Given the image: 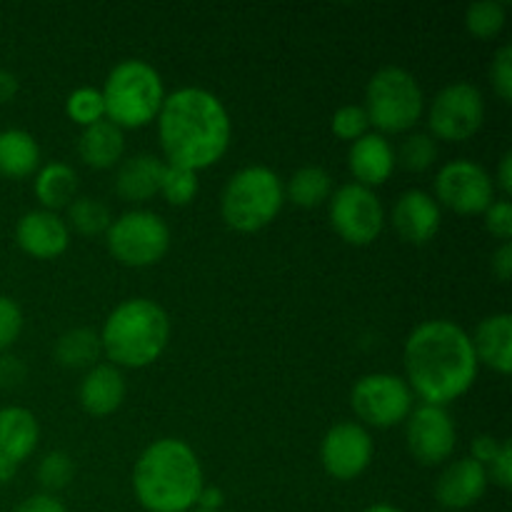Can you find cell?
Returning a JSON list of instances; mask_svg holds the SVG:
<instances>
[{
  "instance_id": "cell-1",
  "label": "cell",
  "mask_w": 512,
  "mask_h": 512,
  "mask_svg": "<svg viewBox=\"0 0 512 512\" xmlns=\"http://www.w3.org/2000/svg\"><path fill=\"white\" fill-rule=\"evenodd\" d=\"M408 388L425 405L445 408L473 388L478 378V358L470 335L450 320H428L410 333L403 350Z\"/></svg>"
},
{
  "instance_id": "cell-2",
  "label": "cell",
  "mask_w": 512,
  "mask_h": 512,
  "mask_svg": "<svg viewBox=\"0 0 512 512\" xmlns=\"http://www.w3.org/2000/svg\"><path fill=\"white\" fill-rule=\"evenodd\" d=\"M158 138L168 165L198 173L218 163L228 150V110L210 90L180 88L165 95L158 113Z\"/></svg>"
},
{
  "instance_id": "cell-3",
  "label": "cell",
  "mask_w": 512,
  "mask_h": 512,
  "mask_svg": "<svg viewBox=\"0 0 512 512\" xmlns=\"http://www.w3.org/2000/svg\"><path fill=\"white\" fill-rule=\"evenodd\" d=\"M133 490L148 512H190L203 490V468L188 443L155 440L133 468Z\"/></svg>"
},
{
  "instance_id": "cell-4",
  "label": "cell",
  "mask_w": 512,
  "mask_h": 512,
  "mask_svg": "<svg viewBox=\"0 0 512 512\" xmlns=\"http://www.w3.org/2000/svg\"><path fill=\"white\" fill-rule=\"evenodd\" d=\"M168 338V313L153 300L133 298L120 303L108 315L100 333V345L115 368H145L163 355Z\"/></svg>"
},
{
  "instance_id": "cell-5",
  "label": "cell",
  "mask_w": 512,
  "mask_h": 512,
  "mask_svg": "<svg viewBox=\"0 0 512 512\" xmlns=\"http://www.w3.org/2000/svg\"><path fill=\"white\" fill-rule=\"evenodd\" d=\"M103 93L105 120L123 128H143L158 118L165 100L163 78L145 60H123L110 70Z\"/></svg>"
},
{
  "instance_id": "cell-6",
  "label": "cell",
  "mask_w": 512,
  "mask_h": 512,
  "mask_svg": "<svg viewBox=\"0 0 512 512\" xmlns=\"http://www.w3.org/2000/svg\"><path fill=\"white\" fill-rule=\"evenodd\" d=\"M285 203V188L278 173L265 165L238 170L220 195V215L238 233H258L275 220Z\"/></svg>"
},
{
  "instance_id": "cell-7",
  "label": "cell",
  "mask_w": 512,
  "mask_h": 512,
  "mask_svg": "<svg viewBox=\"0 0 512 512\" xmlns=\"http://www.w3.org/2000/svg\"><path fill=\"white\" fill-rule=\"evenodd\" d=\"M363 108L380 133H405L423 115L425 95L413 73L388 65L370 78Z\"/></svg>"
},
{
  "instance_id": "cell-8",
  "label": "cell",
  "mask_w": 512,
  "mask_h": 512,
  "mask_svg": "<svg viewBox=\"0 0 512 512\" xmlns=\"http://www.w3.org/2000/svg\"><path fill=\"white\" fill-rule=\"evenodd\" d=\"M108 250L128 268H148L163 260L170 248V228L150 210H133L113 220L105 233Z\"/></svg>"
},
{
  "instance_id": "cell-9",
  "label": "cell",
  "mask_w": 512,
  "mask_h": 512,
  "mask_svg": "<svg viewBox=\"0 0 512 512\" xmlns=\"http://www.w3.org/2000/svg\"><path fill=\"white\" fill-rule=\"evenodd\" d=\"M350 405L363 423L373 428H393L408 420L413 410V390L398 375L373 373L353 385Z\"/></svg>"
},
{
  "instance_id": "cell-10",
  "label": "cell",
  "mask_w": 512,
  "mask_h": 512,
  "mask_svg": "<svg viewBox=\"0 0 512 512\" xmlns=\"http://www.w3.org/2000/svg\"><path fill=\"white\" fill-rule=\"evenodd\" d=\"M485 120V100L475 85L453 83L440 90L428 110V125L433 138L448 143H463L473 138Z\"/></svg>"
},
{
  "instance_id": "cell-11",
  "label": "cell",
  "mask_w": 512,
  "mask_h": 512,
  "mask_svg": "<svg viewBox=\"0 0 512 512\" xmlns=\"http://www.w3.org/2000/svg\"><path fill=\"white\" fill-rule=\"evenodd\" d=\"M333 230L350 245H370L385 225V210L378 195L358 183L338 188L330 200Z\"/></svg>"
},
{
  "instance_id": "cell-12",
  "label": "cell",
  "mask_w": 512,
  "mask_h": 512,
  "mask_svg": "<svg viewBox=\"0 0 512 512\" xmlns=\"http://www.w3.org/2000/svg\"><path fill=\"white\" fill-rule=\"evenodd\" d=\"M435 203L460 215H478L495 200V183L483 165L473 160H453L435 178Z\"/></svg>"
},
{
  "instance_id": "cell-13",
  "label": "cell",
  "mask_w": 512,
  "mask_h": 512,
  "mask_svg": "<svg viewBox=\"0 0 512 512\" xmlns=\"http://www.w3.org/2000/svg\"><path fill=\"white\" fill-rule=\"evenodd\" d=\"M405 438L413 460H418L420 465H440L453 455L458 430L448 410L423 403L420 408L410 410Z\"/></svg>"
},
{
  "instance_id": "cell-14",
  "label": "cell",
  "mask_w": 512,
  "mask_h": 512,
  "mask_svg": "<svg viewBox=\"0 0 512 512\" xmlns=\"http://www.w3.org/2000/svg\"><path fill=\"white\" fill-rule=\"evenodd\" d=\"M320 460L330 478L355 480L373 460V440L358 423H340L325 433L320 445Z\"/></svg>"
},
{
  "instance_id": "cell-15",
  "label": "cell",
  "mask_w": 512,
  "mask_h": 512,
  "mask_svg": "<svg viewBox=\"0 0 512 512\" xmlns=\"http://www.w3.org/2000/svg\"><path fill=\"white\" fill-rule=\"evenodd\" d=\"M40 428L30 410L10 405L0 408V485L8 483L23 460L38 448Z\"/></svg>"
},
{
  "instance_id": "cell-16",
  "label": "cell",
  "mask_w": 512,
  "mask_h": 512,
  "mask_svg": "<svg viewBox=\"0 0 512 512\" xmlns=\"http://www.w3.org/2000/svg\"><path fill=\"white\" fill-rule=\"evenodd\" d=\"M15 240L23 253L38 260H53L68 250L70 228L58 213L30 210L15 225Z\"/></svg>"
},
{
  "instance_id": "cell-17",
  "label": "cell",
  "mask_w": 512,
  "mask_h": 512,
  "mask_svg": "<svg viewBox=\"0 0 512 512\" xmlns=\"http://www.w3.org/2000/svg\"><path fill=\"white\" fill-rule=\"evenodd\" d=\"M488 473L473 458L450 463L435 483V500L445 510H465L478 503L488 490Z\"/></svg>"
},
{
  "instance_id": "cell-18",
  "label": "cell",
  "mask_w": 512,
  "mask_h": 512,
  "mask_svg": "<svg viewBox=\"0 0 512 512\" xmlns=\"http://www.w3.org/2000/svg\"><path fill=\"white\" fill-rule=\"evenodd\" d=\"M440 205L425 190H408L393 208V228L405 243L425 245L440 230Z\"/></svg>"
},
{
  "instance_id": "cell-19",
  "label": "cell",
  "mask_w": 512,
  "mask_h": 512,
  "mask_svg": "<svg viewBox=\"0 0 512 512\" xmlns=\"http://www.w3.org/2000/svg\"><path fill=\"white\" fill-rule=\"evenodd\" d=\"M348 168L355 183L373 190L383 185L395 168V150L380 133H368L350 145Z\"/></svg>"
},
{
  "instance_id": "cell-20",
  "label": "cell",
  "mask_w": 512,
  "mask_h": 512,
  "mask_svg": "<svg viewBox=\"0 0 512 512\" xmlns=\"http://www.w3.org/2000/svg\"><path fill=\"white\" fill-rule=\"evenodd\" d=\"M473 353L478 365H488L495 373L508 375L512 370V318L510 313L488 315L478 323L473 338Z\"/></svg>"
},
{
  "instance_id": "cell-21",
  "label": "cell",
  "mask_w": 512,
  "mask_h": 512,
  "mask_svg": "<svg viewBox=\"0 0 512 512\" xmlns=\"http://www.w3.org/2000/svg\"><path fill=\"white\" fill-rule=\"evenodd\" d=\"M125 400V378L115 365H95L80 383V405L95 418L115 413Z\"/></svg>"
},
{
  "instance_id": "cell-22",
  "label": "cell",
  "mask_w": 512,
  "mask_h": 512,
  "mask_svg": "<svg viewBox=\"0 0 512 512\" xmlns=\"http://www.w3.org/2000/svg\"><path fill=\"white\" fill-rule=\"evenodd\" d=\"M165 165L155 155L138 153L123 160L115 173V193L128 203H145L160 193V178Z\"/></svg>"
},
{
  "instance_id": "cell-23",
  "label": "cell",
  "mask_w": 512,
  "mask_h": 512,
  "mask_svg": "<svg viewBox=\"0 0 512 512\" xmlns=\"http://www.w3.org/2000/svg\"><path fill=\"white\" fill-rule=\"evenodd\" d=\"M78 150L85 165L95 170H108L123 160L125 135L110 120H98V123L83 128Z\"/></svg>"
},
{
  "instance_id": "cell-24",
  "label": "cell",
  "mask_w": 512,
  "mask_h": 512,
  "mask_svg": "<svg viewBox=\"0 0 512 512\" xmlns=\"http://www.w3.org/2000/svg\"><path fill=\"white\" fill-rule=\"evenodd\" d=\"M40 168V148L25 130L10 128L0 133V175L28 178Z\"/></svg>"
},
{
  "instance_id": "cell-25",
  "label": "cell",
  "mask_w": 512,
  "mask_h": 512,
  "mask_svg": "<svg viewBox=\"0 0 512 512\" xmlns=\"http://www.w3.org/2000/svg\"><path fill=\"white\" fill-rule=\"evenodd\" d=\"M35 198L40 200L43 210L68 208L78 198V175L65 163H48L35 175Z\"/></svg>"
},
{
  "instance_id": "cell-26",
  "label": "cell",
  "mask_w": 512,
  "mask_h": 512,
  "mask_svg": "<svg viewBox=\"0 0 512 512\" xmlns=\"http://www.w3.org/2000/svg\"><path fill=\"white\" fill-rule=\"evenodd\" d=\"M53 353L58 365H63V368L83 370L90 368V365L95 368V360L103 353V345H100V335L95 330L73 328L60 335Z\"/></svg>"
},
{
  "instance_id": "cell-27",
  "label": "cell",
  "mask_w": 512,
  "mask_h": 512,
  "mask_svg": "<svg viewBox=\"0 0 512 512\" xmlns=\"http://www.w3.org/2000/svg\"><path fill=\"white\" fill-rule=\"evenodd\" d=\"M283 188L285 198L293 200V205L298 208H318L333 195V178L320 165H305V168L295 170L293 178Z\"/></svg>"
},
{
  "instance_id": "cell-28",
  "label": "cell",
  "mask_w": 512,
  "mask_h": 512,
  "mask_svg": "<svg viewBox=\"0 0 512 512\" xmlns=\"http://www.w3.org/2000/svg\"><path fill=\"white\" fill-rule=\"evenodd\" d=\"M110 223V210L103 200L98 198H75L68 205V223L75 233L85 235V238H95V235L108 233Z\"/></svg>"
},
{
  "instance_id": "cell-29",
  "label": "cell",
  "mask_w": 512,
  "mask_h": 512,
  "mask_svg": "<svg viewBox=\"0 0 512 512\" xmlns=\"http://www.w3.org/2000/svg\"><path fill=\"white\" fill-rule=\"evenodd\" d=\"M505 25V5L498 0H480L465 10V28L480 40L495 38Z\"/></svg>"
},
{
  "instance_id": "cell-30",
  "label": "cell",
  "mask_w": 512,
  "mask_h": 512,
  "mask_svg": "<svg viewBox=\"0 0 512 512\" xmlns=\"http://www.w3.org/2000/svg\"><path fill=\"white\" fill-rule=\"evenodd\" d=\"M198 175L188 168H178V165H165L163 178H160V195L168 200L175 208L193 203L198 195Z\"/></svg>"
},
{
  "instance_id": "cell-31",
  "label": "cell",
  "mask_w": 512,
  "mask_h": 512,
  "mask_svg": "<svg viewBox=\"0 0 512 512\" xmlns=\"http://www.w3.org/2000/svg\"><path fill=\"white\" fill-rule=\"evenodd\" d=\"M435 158H438V145H435L433 135L428 133L408 135L400 145L398 155H395V160L410 173H423L435 163Z\"/></svg>"
},
{
  "instance_id": "cell-32",
  "label": "cell",
  "mask_w": 512,
  "mask_h": 512,
  "mask_svg": "<svg viewBox=\"0 0 512 512\" xmlns=\"http://www.w3.org/2000/svg\"><path fill=\"white\" fill-rule=\"evenodd\" d=\"M65 113L70 120H75L78 125L88 128V125L105 120V103L103 93L95 88H78L68 95L65 100Z\"/></svg>"
},
{
  "instance_id": "cell-33",
  "label": "cell",
  "mask_w": 512,
  "mask_h": 512,
  "mask_svg": "<svg viewBox=\"0 0 512 512\" xmlns=\"http://www.w3.org/2000/svg\"><path fill=\"white\" fill-rule=\"evenodd\" d=\"M75 463L68 453L63 450H53L45 455L38 465V483L43 485L48 493H58V490L68 488L73 483Z\"/></svg>"
},
{
  "instance_id": "cell-34",
  "label": "cell",
  "mask_w": 512,
  "mask_h": 512,
  "mask_svg": "<svg viewBox=\"0 0 512 512\" xmlns=\"http://www.w3.org/2000/svg\"><path fill=\"white\" fill-rule=\"evenodd\" d=\"M330 128L338 135L340 140H350L355 143L358 138L368 135L370 120L368 113H365L363 105H343L333 113V120H330Z\"/></svg>"
},
{
  "instance_id": "cell-35",
  "label": "cell",
  "mask_w": 512,
  "mask_h": 512,
  "mask_svg": "<svg viewBox=\"0 0 512 512\" xmlns=\"http://www.w3.org/2000/svg\"><path fill=\"white\" fill-rule=\"evenodd\" d=\"M23 330V310L8 295H0V353L18 340Z\"/></svg>"
},
{
  "instance_id": "cell-36",
  "label": "cell",
  "mask_w": 512,
  "mask_h": 512,
  "mask_svg": "<svg viewBox=\"0 0 512 512\" xmlns=\"http://www.w3.org/2000/svg\"><path fill=\"white\" fill-rule=\"evenodd\" d=\"M490 83H493L495 93L500 100L510 103L512 100V45H503L495 53L493 65H490Z\"/></svg>"
},
{
  "instance_id": "cell-37",
  "label": "cell",
  "mask_w": 512,
  "mask_h": 512,
  "mask_svg": "<svg viewBox=\"0 0 512 512\" xmlns=\"http://www.w3.org/2000/svg\"><path fill=\"white\" fill-rule=\"evenodd\" d=\"M485 228L493 238L510 243L512 238V203L508 198L493 200L490 208L485 210Z\"/></svg>"
},
{
  "instance_id": "cell-38",
  "label": "cell",
  "mask_w": 512,
  "mask_h": 512,
  "mask_svg": "<svg viewBox=\"0 0 512 512\" xmlns=\"http://www.w3.org/2000/svg\"><path fill=\"white\" fill-rule=\"evenodd\" d=\"M488 480H493L498 488L510 490L512 488V445L510 440H503V448H500L498 458L485 468Z\"/></svg>"
},
{
  "instance_id": "cell-39",
  "label": "cell",
  "mask_w": 512,
  "mask_h": 512,
  "mask_svg": "<svg viewBox=\"0 0 512 512\" xmlns=\"http://www.w3.org/2000/svg\"><path fill=\"white\" fill-rule=\"evenodd\" d=\"M500 448H503V440L493 438V435H478V438L473 440V445H470V450H473V460L483 465V468H488V465L498 458Z\"/></svg>"
},
{
  "instance_id": "cell-40",
  "label": "cell",
  "mask_w": 512,
  "mask_h": 512,
  "mask_svg": "<svg viewBox=\"0 0 512 512\" xmlns=\"http://www.w3.org/2000/svg\"><path fill=\"white\" fill-rule=\"evenodd\" d=\"M25 380V365L13 355L0 358V388H18Z\"/></svg>"
},
{
  "instance_id": "cell-41",
  "label": "cell",
  "mask_w": 512,
  "mask_h": 512,
  "mask_svg": "<svg viewBox=\"0 0 512 512\" xmlns=\"http://www.w3.org/2000/svg\"><path fill=\"white\" fill-rule=\"evenodd\" d=\"M13 512H68L65 505L53 495H33V498L23 500Z\"/></svg>"
},
{
  "instance_id": "cell-42",
  "label": "cell",
  "mask_w": 512,
  "mask_h": 512,
  "mask_svg": "<svg viewBox=\"0 0 512 512\" xmlns=\"http://www.w3.org/2000/svg\"><path fill=\"white\" fill-rule=\"evenodd\" d=\"M493 275L500 280V283H508L512 275V245L503 243L493 253Z\"/></svg>"
},
{
  "instance_id": "cell-43",
  "label": "cell",
  "mask_w": 512,
  "mask_h": 512,
  "mask_svg": "<svg viewBox=\"0 0 512 512\" xmlns=\"http://www.w3.org/2000/svg\"><path fill=\"white\" fill-rule=\"evenodd\" d=\"M223 503H225L223 490H220V488H205V485H203V490H200L198 503H195V508H200V510H220V508H223Z\"/></svg>"
},
{
  "instance_id": "cell-44",
  "label": "cell",
  "mask_w": 512,
  "mask_h": 512,
  "mask_svg": "<svg viewBox=\"0 0 512 512\" xmlns=\"http://www.w3.org/2000/svg\"><path fill=\"white\" fill-rule=\"evenodd\" d=\"M18 78H15L10 70H3L0 68V105L3 103H10V100L18 95Z\"/></svg>"
},
{
  "instance_id": "cell-45",
  "label": "cell",
  "mask_w": 512,
  "mask_h": 512,
  "mask_svg": "<svg viewBox=\"0 0 512 512\" xmlns=\"http://www.w3.org/2000/svg\"><path fill=\"white\" fill-rule=\"evenodd\" d=\"M498 185L500 190H503L505 195L512 193V153H508L500 158V165H498Z\"/></svg>"
},
{
  "instance_id": "cell-46",
  "label": "cell",
  "mask_w": 512,
  "mask_h": 512,
  "mask_svg": "<svg viewBox=\"0 0 512 512\" xmlns=\"http://www.w3.org/2000/svg\"><path fill=\"white\" fill-rule=\"evenodd\" d=\"M365 512H403V510H398V508H393V505H385V503H380V505H373V508H368Z\"/></svg>"
},
{
  "instance_id": "cell-47",
  "label": "cell",
  "mask_w": 512,
  "mask_h": 512,
  "mask_svg": "<svg viewBox=\"0 0 512 512\" xmlns=\"http://www.w3.org/2000/svg\"><path fill=\"white\" fill-rule=\"evenodd\" d=\"M190 512H223V510H200V508H193Z\"/></svg>"
}]
</instances>
